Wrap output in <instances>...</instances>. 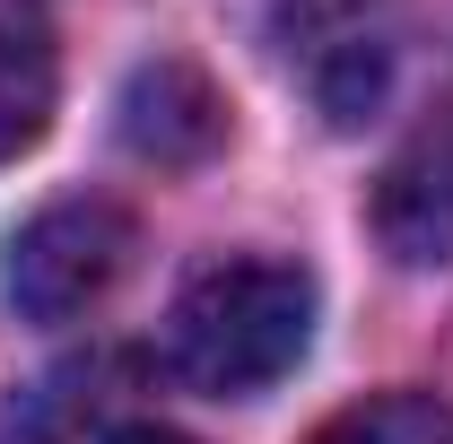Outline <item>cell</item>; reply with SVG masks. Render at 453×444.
I'll return each instance as SVG.
<instances>
[{
    "instance_id": "6da1fadb",
    "label": "cell",
    "mask_w": 453,
    "mask_h": 444,
    "mask_svg": "<svg viewBox=\"0 0 453 444\" xmlns=\"http://www.w3.org/2000/svg\"><path fill=\"white\" fill-rule=\"evenodd\" d=\"M314 340L305 262H210L166 314V375L210 401L271 392Z\"/></svg>"
},
{
    "instance_id": "7a4b0ae2",
    "label": "cell",
    "mask_w": 453,
    "mask_h": 444,
    "mask_svg": "<svg viewBox=\"0 0 453 444\" xmlns=\"http://www.w3.org/2000/svg\"><path fill=\"white\" fill-rule=\"evenodd\" d=\"M131 253H140L131 210H113V201H53L9 244V305L27 323H70V314L105 305L122 287Z\"/></svg>"
},
{
    "instance_id": "3957f363",
    "label": "cell",
    "mask_w": 453,
    "mask_h": 444,
    "mask_svg": "<svg viewBox=\"0 0 453 444\" xmlns=\"http://www.w3.org/2000/svg\"><path fill=\"white\" fill-rule=\"evenodd\" d=\"M113 131H122V149L149 157V166H201V157H219V140H226V88L201 61L157 53V61H140V70L122 79Z\"/></svg>"
},
{
    "instance_id": "277c9868",
    "label": "cell",
    "mask_w": 453,
    "mask_h": 444,
    "mask_svg": "<svg viewBox=\"0 0 453 444\" xmlns=\"http://www.w3.org/2000/svg\"><path fill=\"white\" fill-rule=\"evenodd\" d=\"M53 96H61V61L44 18L27 0H0V166L53 131Z\"/></svg>"
},
{
    "instance_id": "5b68a950",
    "label": "cell",
    "mask_w": 453,
    "mask_h": 444,
    "mask_svg": "<svg viewBox=\"0 0 453 444\" xmlns=\"http://www.w3.org/2000/svg\"><path fill=\"white\" fill-rule=\"evenodd\" d=\"M314 444H453V410L436 392H375V401L340 410Z\"/></svg>"
},
{
    "instance_id": "8992f818",
    "label": "cell",
    "mask_w": 453,
    "mask_h": 444,
    "mask_svg": "<svg viewBox=\"0 0 453 444\" xmlns=\"http://www.w3.org/2000/svg\"><path fill=\"white\" fill-rule=\"evenodd\" d=\"M384 9L393 0H280V35H288V53H305V70H314V61L349 53V44L393 35Z\"/></svg>"
},
{
    "instance_id": "52a82bcc",
    "label": "cell",
    "mask_w": 453,
    "mask_h": 444,
    "mask_svg": "<svg viewBox=\"0 0 453 444\" xmlns=\"http://www.w3.org/2000/svg\"><path fill=\"white\" fill-rule=\"evenodd\" d=\"M105 444H192V436H174V427H122V436H105Z\"/></svg>"
}]
</instances>
